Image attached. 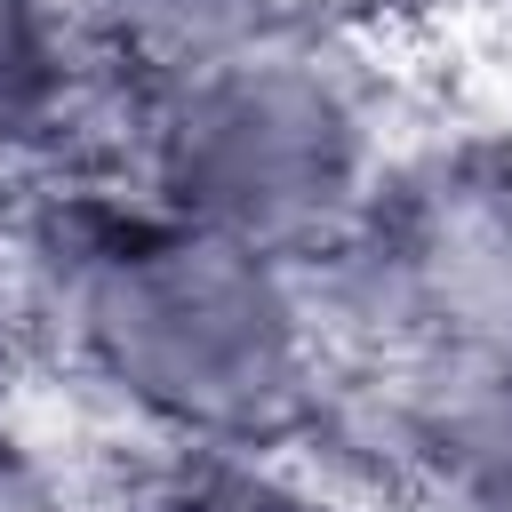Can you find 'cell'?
<instances>
[{
  "mask_svg": "<svg viewBox=\"0 0 512 512\" xmlns=\"http://www.w3.org/2000/svg\"><path fill=\"white\" fill-rule=\"evenodd\" d=\"M72 40L112 80H160L200 56H224L272 24H296V0H64Z\"/></svg>",
  "mask_w": 512,
  "mask_h": 512,
  "instance_id": "3",
  "label": "cell"
},
{
  "mask_svg": "<svg viewBox=\"0 0 512 512\" xmlns=\"http://www.w3.org/2000/svg\"><path fill=\"white\" fill-rule=\"evenodd\" d=\"M0 512H72L56 464H48L16 424H0Z\"/></svg>",
  "mask_w": 512,
  "mask_h": 512,
  "instance_id": "6",
  "label": "cell"
},
{
  "mask_svg": "<svg viewBox=\"0 0 512 512\" xmlns=\"http://www.w3.org/2000/svg\"><path fill=\"white\" fill-rule=\"evenodd\" d=\"M448 512H512V448L472 464L456 488H448Z\"/></svg>",
  "mask_w": 512,
  "mask_h": 512,
  "instance_id": "8",
  "label": "cell"
},
{
  "mask_svg": "<svg viewBox=\"0 0 512 512\" xmlns=\"http://www.w3.org/2000/svg\"><path fill=\"white\" fill-rule=\"evenodd\" d=\"M24 312L64 368L168 448H304L328 416L312 272L208 232L120 176H64L16 216Z\"/></svg>",
  "mask_w": 512,
  "mask_h": 512,
  "instance_id": "1",
  "label": "cell"
},
{
  "mask_svg": "<svg viewBox=\"0 0 512 512\" xmlns=\"http://www.w3.org/2000/svg\"><path fill=\"white\" fill-rule=\"evenodd\" d=\"M384 168L392 136L368 64L304 16L184 72L120 80L112 176L304 272L352 232Z\"/></svg>",
  "mask_w": 512,
  "mask_h": 512,
  "instance_id": "2",
  "label": "cell"
},
{
  "mask_svg": "<svg viewBox=\"0 0 512 512\" xmlns=\"http://www.w3.org/2000/svg\"><path fill=\"white\" fill-rule=\"evenodd\" d=\"M96 80L112 72L88 64L64 0H0V160L64 152V128Z\"/></svg>",
  "mask_w": 512,
  "mask_h": 512,
  "instance_id": "5",
  "label": "cell"
},
{
  "mask_svg": "<svg viewBox=\"0 0 512 512\" xmlns=\"http://www.w3.org/2000/svg\"><path fill=\"white\" fill-rule=\"evenodd\" d=\"M24 328H32V312H24V256H16V224L0 216V368L24 344Z\"/></svg>",
  "mask_w": 512,
  "mask_h": 512,
  "instance_id": "7",
  "label": "cell"
},
{
  "mask_svg": "<svg viewBox=\"0 0 512 512\" xmlns=\"http://www.w3.org/2000/svg\"><path fill=\"white\" fill-rule=\"evenodd\" d=\"M128 512H352L304 448H168L128 480Z\"/></svg>",
  "mask_w": 512,
  "mask_h": 512,
  "instance_id": "4",
  "label": "cell"
}]
</instances>
